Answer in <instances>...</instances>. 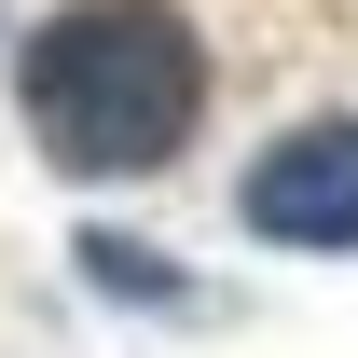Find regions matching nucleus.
<instances>
[{
  "instance_id": "1",
  "label": "nucleus",
  "mask_w": 358,
  "mask_h": 358,
  "mask_svg": "<svg viewBox=\"0 0 358 358\" xmlns=\"http://www.w3.org/2000/svg\"><path fill=\"white\" fill-rule=\"evenodd\" d=\"M14 110L55 179H152L207 110V42L166 0H55L14 55Z\"/></svg>"
},
{
  "instance_id": "2",
  "label": "nucleus",
  "mask_w": 358,
  "mask_h": 358,
  "mask_svg": "<svg viewBox=\"0 0 358 358\" xmlns=\"http://www.w3.org/2000/svg\"><path fill=\"white\" fill-rule=\"evenodd\" d=\"M248 234H275V248H358V124H289L248 166Z\"/></svg>"
}]
</instances>
